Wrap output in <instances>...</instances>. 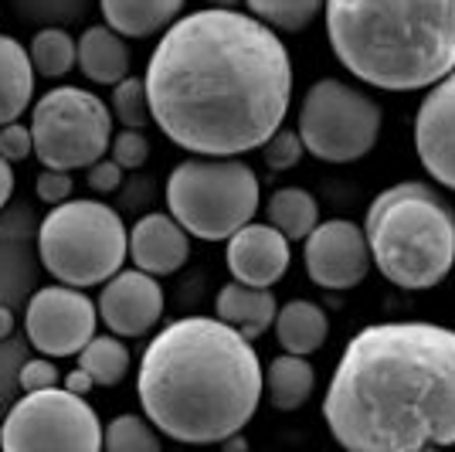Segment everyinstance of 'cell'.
Instances as JSON below:
<instances>
[{
  "label": "cell",
  "instance_id": "1",
  "mask_svg": "<svg viewBox=\"0 0 455 452\" xmlns=\"http://www.w3.org/2000/svg\"><path fill=\"white\" fill-rule=\"evenodd\" d=\"M143 82L153 123L180 150L238 157L285 123L292 58L259 18L204 7L164 31Z\"/></svg>",
  "mask_w": 455,
  "mask_h": 452
},
{
  "label": "cell",
  "instance_id": "2",
  "mask_svg": "<svg viewBox=\"0 0 455 452\" xmlns=\"http://www.w3.org/2000/svg\"><path fill=\"white\" fill-rule=\"evenodd\" d=\"M323 418L350 452L455 446V330L425 320L357 330L330 377Z\"/></svg>",
  "mask_w": 455,
  "mask_h": 452
},
{
  "label": "cell",
  "instance_id": "3",
  "mask_svg": "<svg viewBox=\"0 0 455 452\" xmlns=\"http://www.w3.org/2000/svg\"><path fill=\"white\" fill-rule=\"evenodd\" d=\"M262 360L221 317H184L147 343L136 398L173 442L214 446L242 432L262 401Z\"/></svg>",
  "mask_w": 455,
  "mask_h": 452
},
{
  "label": "cell",
  "instance_id": "4",
  "mask_svg": "<svg viewBox=\"0 0 455 452\" xmlns=\"http://www.w3.org/2000/svg\"><path fill=\"white\" fill-rule=\"evenodd\" d=\"M343 69L384 93H418L455 69V0H326Z\"/></svg>",
  "mask_w": 455,
  "mask_h": 452
},
{
  "label": "cell",
  "instance_id": "5",
  "mask_svg": "<svg viewBox=\"0 0 455 452\" xmlns=\"http://www.w3.org/2000/svg\"><path fill=\"white\" fill-rule=\"evenodd\" d=\"M363 235L378 272L398 289H432L455 265V211L421 181L380 190L367 207Z\"/></svg>",
  "mask_w": 455,
  "mask_h": 452
},
{
  "label": "cell",
  "instance_id": "6",
  "mask_svg": "<svg viewBox=\"0 0 455 452\" xmlns=\"http://www.w3.org/2000/svg\"><path fill=\"white\" fill-rule=\"evenodd\" d=\"M38 252L58 283L89 289L123 269L130 255V231L116 207L92 198H68L41 222Z\"/></svg>",
  "mask_w": 455,
  "mask_h": 452
},
{
  "label": "cell",
  "instance_id": "7",
  "mask_svg": "<svg viewBox=\"0 0 455 452\" xmlns=\"http://www.w3.org/2000/svg\"><path fill=\"white\" fill-rule=\"evenodd\" d=\"M167 207L188 235L228 242L259 211V177L238 157H190L167 177Z\"/></svg>",
  "mask_w": 455,
  "mask_h": 452
},
{
  "label": "cell",
  "instance_id": "8",
  "mask_svg": "<svg viewBox=\"0 0 455 452\" xmlns=\"http://www.w3.org/2000/svg\"><path fill=\"white\" fill-rule=\"evenodd\" d=\"M35 153L44 167L85 170L113 143V109L89 89L58 85L31 109Z\"/></svg>",
  "mask_w": 455,
  "mask_h": 452
},
{
  "label": "cell",
  "instance_id": "9",
  "mask_svg": "<svg viewBox=\"0 0 455 452\" xmlns=\"http://www.w3.org/2000/svg\"><path fill=\"white\" fill-rule=\"evenodd\" d=\"M380 106L340 78H320L309 85L299 106L296 130L309 157L323 164H354L378 147Z\"/></svg>",
  "mask_w": 455,
  "mask_h": 452
},
{
  "label": "cell",
  "instance_id": "10",
  "mask_svg": "<svg viewBox=\"0 0 455 452\" xmlns=\"http://www.w3.org/2000/svg\"><path fill=\"white\" fill-rule=\"evenodd\" d=\"M0 446L7 452H95L102 449V422L85 395L68 388L24 391L0 425Z\"/></svg>",
  "mask_w": 455,
  "mask_h": 452
},
{
  "label": "cell",
  "instance_id": "11",
  "mask_svg": "<svg viewBox=\"0 0 455 452\" xmlns=\"http://www.w3.org/2000/svg\"><path fill=\"white\" fill-rule=\"evenodd\" d=\"M99 306L78 286H44L24 310V330L44 358H76L95 337Z\"/></svg>",
  "mask_w": 455,
  "mask_h": 452
},
{
  "label": "cell",
  "instance_id": "12",
  "mask_svg": "<svg viewBox=\"0 0 455 452\" xmlns=\"http://www.w3.org/2000/svg\"><path fill=\"white\" fill-rule=\"evenodd\" d=\"M303 259L306 276L320 289H354L374 265L363 228L347 218L320 222L313 228L306 235Z\"/></svg>",
  "mask_w": 455,
  "mask_h": 452
},
{
  "label": "cell",
  "instance_id": "13",
  "mask_svg": "<svg viewBox=\"0 0 455 452\" xmlns=\"http://www.w3.org/2000/svg\"><path fill=\"white\" fill-rule=\"evenodd\" d=\"M415 150L428 177L455 190V69L428 85L418 106Z\"/></svg>",
  "mask_w": 455,
  "mask_h": 452
},
{
  "label": "cell",
  "instance_id": "14",
  "mask_svg": "<svg viewBox=\"0 0 455 452\" xmlns=\"http://www.w3.org/2000/svg\"><path fill=\"white\" fill-rule=\"evenodd\" d=\"M95 306L116 337H147L164 317V289L143 269H119L102 283Z\"/></svg>",
  "mask_w": 455,
  "mask_h": 452
},
{
  "label": "cell",
  "instance_id": "15",
  "mask_svg": "<svg viewBox=\"0 0 455 452\" xmlns=\"http://www.w3.org/2000/svg\"><path fill=\"white\" fill-rule=\"evenodd\" d=\"M228 269L245 286H275L289 272L292 248L275 225L248 222L228 238Z\"/></svg>",
  "mask_w": 455,
  "mask_h": 452
},
{
  "label": "cell",
  "instance_id": "16",
  "mask_svg": "<svg viewBox=\"0 0 455 452\" xmlns=\"http://www.w3.org/2000/svg\"><path fill=\"white\" fill-rule=\"evenodd\" d=\"M130 259L150 276H173L190 259V235L173 214H143L130 228Z\"/></svg>",
  "mask_w": 455,
  "mask_h": 452
},
{
  "label": "cell",
  "instance_id": "17",
  "mask_svg": "<svg viewBox=\"0 0 455 452\" xmlns=\"http://www.w3.org/2000/svg\"><path fill=\"white\" fill-rule=\"evenodd\" d=\"M275 313H279V303H275V293L268 286H245L235 279L214 300V317L231 323L235 330H242L248 340L262 337L275 323Z\"/></svg>",
  "mask_w": 455,
  "mask_h": 452
},
{
  "label": "cell",
  "instance_id": "18",
  "mask_svg": "<svg viewBox=\"0 0 455 452\" xmlns=\"http://www.w3.org/2000/svg\"><path fill=\"white\" fill-rule=\"evenodd\" d=\"M102 18L123 38H150L180 18L188 0H99Z\"/></svg>",
  "mask_w": 455,
  "mask_h": 452
},
{
  "label": "cell",
  "instance_id": "19",
  "mask_svg": "<svg viewBox=\"0 0 455 452\" xmlns=\"http://www.w3.org/2000/svg\"><path fill=\"white\" fill-rule=\"evenodd\" d=\"M78 69L99 85H116L130 76V48L109 24H92L78 38Z\"/></svg>",
  "mask_w": 455,
  "mask_h": 452
},
{
  "label": "cell",
  "instance_id": "20",
  "mask_svg": "<svg viewBox=\"0 0 455 452\" xmlns=\"http://www.w3.org/2000/svg\"><path fill=\"white\" fill-rule=\"evenodd\" d=\"M35 93V65L28 48L11 35H0V126L14 123Z\"/></svg>",
  "mask_w": 455,
  "mask_h": 452
},
{
  "label": "cell",
  "instance_id": "21",
  "mask_svg": "<svg viewBox=\"0 0 455 452\" xmlns=\"http://www.w3.org/2000/svg\"><path fill=\"white\" fill-rule=\"evenodd\" d=\"M316 384V371L303 354H279L268 364L266 377H262V391L268 395V405L275 412H296L303 408Z\"/></svg>",
  "mask_w": 455,
  "mask_h": 452
},
{
  "label": "cell",
  "instance_id": "22",
  "mask_svg": "<svg viewBox=\"0 0 455 452\" xmlns=\"http://www.w3.org/2000/svg\"><path fill=\"white\" fill-rule=\"evenodd\" d=\"M275 337L283 343V351L289 354H316L323 343H326V334H330V320L323 313V306L309 300H292L285 303L283 310L275 313Z\"/></svg>",
  "mask_w": 455,
  "mask_h": 452
},
{
  "label": "cell",
  "instance_id": "23",
  "mask_svg": "<svg viewBox=\"0 0 455 452\" xmlns=\"http://www.w3.org/2000/svg\"><path fill=\"white\" fill-rule=\"evenodd\" d=\"M266 214H268V225L279 228L289 242H306V235L320 225V205L303 188L272 190Z\"/></svg>",
  "mask_w": 455,
  "mask_h": 452
},
{
  "label": "cell",
  "instance_id": "24",
  "mask_svg": "<svg viewBox=\"0 0 455 452\" xmlns=\"http://www.w3.org/2000/svg\"><path fill=\"white\" fill-rule=\"evenodd\" d=\"M78 358V367L82 371H89L92 377V384L99 388H113L119 384L123 377L130 375V347L126 343H119V337H92L82 351L76 354Z\"/></svg>",
  "mask_w": 455,
  "mask_h": 452
},
{
  "label": "cell",
  "instance_id": "25",
  "mask_svg": "<svg viewBox=\"0 0 455 452\" xmlns=\"http://www.w3.org/2000/svg\"><path fill=\"white\" fill-rule=\"evenodd\" d=\"M28 55H31V65H35L38 76L61 78L78 65V41L68 38L61 28H44L35 35Z\"/></svg>",
  "mask_w": 455,
  "mask_h": 452
},
{
  "label": "cell",
  "instance_id": "26",
  "mask_svg": "<svg viewBox=\"0 0 455 452\" xmlns=\"http://www.w3.org/2000/svg\"><path fill=\"white\" fill-rule=\"evenodd\" d=\"M245 4L251 18L268 24L272 31L299 35L303 28H309V20L320 14L326 0H245Z\"/></svg>",
  "mask_w": 455,
  "mask_h": 452
},
{
  "label": "cell",
  "instance_id": "27",
  "mask_svg": "<svg viewBox=\"0 0 455 452\" xmlns=\"http://www.w3.org/2000/svg\"><path fill=\"white\" fill-rule=\"evenodd\" d=\"M160 429L143 415H116L102 425V449L109 452H160Z\"/></svg>",
  "mask_w": 455,
  "mask_h": 452
},
{
  "label": "cell",
  "instance_id": "28",
  "mask_svg": "<svg viewBox=\"0 0 455 452\" xmlns=\"http://www.w3.org/2000/svg\"><path fill=\"white\" fill-rule=\"evenodd\" d=\"M109 109H113V119H119V126H126V130H143L147 119H153L150 99H147V82L133 76L116 82Z\"/></svg>",
  "mask_w": 455,
  "mask_h": 452
},
{
  "label": "cell",
  "instance_id": "29",
  "mask_svg": "<svg viewBox=\"0 0 455 452\" xmlns=\"http://www.w3.org/2000/svg\"><path fill=\"white\" fill-rule=\"evenodd\" d=\"M303 140H299V130H285V126H279V130L268 136L266 143H262V160H266L268 170H292L299 160H303Z\"/></svg>",
  "mask_w": 455,
  "mask_h": 452
},
{
  "label": "cell",
  "instance_id": "30",
  "mask_svg": "<svg viewBox=\"0 0 455 452\" xmlns=\"http://www.w3.org/2000/svg\"><path fill=\"white\" fill-rule=\"evenodd\" d=\"M109 157H113L123 170L143 167L147 157H150V140L140 130H126V126H123V130L113 136V143H109Z\"/></svg>",
  "mask_w": 455,
  "mask_h": 452
},
{
  "label": "cell",
  "instance_id": "31",
  "mask_svg": "<svg viewBox=\"0 0 455 452\" xmlns=\"http://www.w3.org/2000/svg\"><path fill=\"white\" fill-rule=\"evenodd\" d=\"M0 153L11 160V164H20L35 153V136H31V126H20L18 119L0 126Z\"/></svg>",
  "mask_w": 455,
  "mask_h": 452
},
{
  "label": "cell",
  "instance_id": "32",
  "mask_svg": "<svg viewBox=\"0 0 455 452\" xmlns=\"http://www.w3.org/2000/svg\"><path fill=\"white\" fill-rule=\"evenodd\" d=\"M35 194H38V201H44V205L52 207L68 201L72 198V177H68V170L44 167L38 174V181H35Z\"/></svg>",
  "mask_w": 455,
  "mask_h": 452
},
{
  "label": "cell",
  "instance_id": "33",
  "mask_svg": "<svg viewBox=\"0 0 455 452\" xmlns=\"http://www.w3.org/2000/svg\"><path fill=\"white\" fill-rule=\"evenodd\" d=\"M58 384V367L52 360H28L20 367V388L24 391H41V388H55Z\"/></svg>",
  "mask_w": 455,
  "mask_h": 452
},
{
  "label": "cell",
  "instance_id": "34",
  "mask_svg": "<svg viewBox=\"0 0 455 452\" xmlns=\"http://www.w3.org/2000/svg\"><path fill=\"white\" fill-rule=\"evenodd\" d=\"M89 170V188L99 190V194H109V190H116L119 184H123V167L116 164L113 157L109 160H95L92 167H85Z\"/></svg>",
  "mask_w": 455,
  "mask_h": 452
},
{
  "label": "cell",
  "instance_id": "35",
  "mask_svg": "<svg viewBox=\"0 0 455 452\" xmlns=\"http://www.w3.org/2000/svg\"><path fill=\"white\" fill-rule=\"evenodd\" d=\"M11 194H14V170H11V160L0 153V207L7 205Z\"/></svg>",
  "mask_w": 455,
  "mask_h": 452
},
{
  "label": "cell",
  "instance_id": "36",
  "mask_svg": "<svg viewBox=\"0 0 455 452\" xmlns=\"http://www.w3.org/2000/svg\"><path fill=\"white\" fill-rule=\"evenodd\" d=\"M65 388L68 391H76V395H85V391H92V377H89V371H72V375L65 377Z\"/></svg>",
  "mask_w": 455,
  "mask_h": 452
},
{
  "label": "cell",
  "instance_id": "37",
  "mask_svg": "<svg viewBox=\"0 0 455 452\" xmlns=\"http://www.w3.org/2000/svg\"><path fill=\"white\" fill-rule=\"evenodd\" d=\"M4 334H11V313L7 310H0V337Z\"/></svg>",
  "mask_w": 455,
  "mask_h": 452
},
{
  "label": "cell",
  "instance_id": "38",
  "mask_svg": "<svg viewBox=\"0 0 455 452\" xmlns=\"http://www.w3.org/2000/svg\"><path fill=\"white\" fill-rule=\"evenodd\" d=\"M211 7H238V0H208Z\"/></svg>",
  "mask_w": 455,
  "mask_h": 452
}]
</instances>
